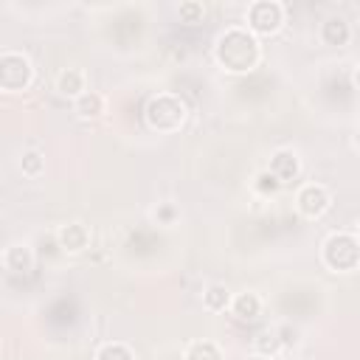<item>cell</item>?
<instances>
[{
	"instance_id": "obj_1",
	"label": "cell",
	"mask_w": 360,
	"mask_h": 360,
	"mask_svg": "<svg viewBox=\"0 0 360 360\" xmlns=\"http://www.w3.org/2000/svg\"><path fill=\"white\" fill-rule=\"evenodd\" d=\"M214 59L228 73H250L262 59L259 37H253L245 25H231L217 37Z\"/></svg>"
},
{
	"instance_id": "obj_2",
	"label": "cell",
	"mask_w": 360,
	"mask_h": 360,
	"mask_svg": "<svg viewBox=\"0 0 360 360\" xmlns=\"http://www.w3.org/2000/svg\"><path fill=\"white\" fill-rule=\"evenodd\" d=\"M188 118V104L177 96V93H158L146 101L143 107V121L152 132H160V135H174L183 129Z\"/></svg>"
},
{
	"instance_id": "obj_3",
	"label": "cell",
	"mask_w": 360,
	"mask_h": 360,
	"mask_svg": "<svg viewBox=\"0 0 360 360\" xmlns=\"http://www.w3.org/2000/svg\"><path fill=\"white\" fill-rule=\"evenodd\" d=\"M321 262L335 273H352L360 262V242L352 231H335L321 245Z\"/></svg>"
},
{
	"instance_id": "obj_4",
	"label": "cell",
	"mask_w": 360,
	"mask_h": 360,
	"mask_svg": "<svg viewBox=\"0 0 360 360\" xmlns=\"http://www.w3.org/2000/svg\"><path fill=\"white\" fill-rule=\"evenodd\" d=\"M34 82V65L22 51H3L0 53V90L3 93H22Z\"/></svg>"
},
{
	"instance_id": "obj_5",
	"label": "cell",
	"mask_w": 360,
	"mask_h": 360,
	"mask_svg": "<svg viewBox=\"0 0 360 360\" xmlns=\"http://www.w3.org/2000/svg\"><path fill=\"white\" fill-rule=\"evenodd\" d=\"M284 25V6L278 0H256L248 6V31L253 37H270Z\"/></svg>"
},
{
	"instance_id": "obj_6",
	"label": "cell",
	"mask_w": 360,
	"mask_h": 360,
	"mask_svg": "<svg viewBox=\"0 0 360 360\" xmlns=\"http://www.w3.org/2000/svg\"><path fill=\"white\" fill-rule=\"evenodd\" d=\"M295 208L304 219H321L332 208V194L321 183H304L295 194Z\"/></svg>"
},
{
	"instance_id": "obj_7",
	"label": "cell",
	"mask_w": 360,
	"mask_h": 360,
	"mask_svg": "<svg viewBox=\"0 0 360 360\" xmlns=\"http://www.w3.org/2000/svg\"><path fill=\"white\" fill-rule=\"evenodd\" d=\"M267 172L276 177L278 186L292 183L301 174V158H298V152H292V149H276L273 158H270Z\"/></svg>"
},
{
	"instance_id": "obj_8",
	"label": "cell",
	"mask_w": 360,
	"mask_h": 360,
	"mask_svg": "<svg viewBox=\"0 0 360 360\" xmlns=\"http://www.w3.org/2000/svg\"><path fill=\"white\" fill-rule=\"evenodd\" d=\"M56 242L65 253H82L90 245V231L84 222H65L56 231Z\"/></svg>"
},
{
	"instance_id": "obj_9",
	"label": "cell",
	"mask_w": 360,
	"mask_h": 360,
	"mask_svg": "<svg viewBox=\"0 0 360 360\" xmlns=\"http://www.w3.org/2000/svg\"><path fill=\"white\" fill-rule=\"evenodd\" d=\"M3 267L14 276H28L34 270V248L25 242H14L3 250Z\"/></svg>"
},
{
	"instance_id": "obj_10",
	"label": "cell",
	"mask_w": 360,
	"mask_h": 360,
	"mask_svg": "<svg viewBox=\"0 0 360 360\" xmlns=\"http://www.w3.org/2000/svg\"><path fill=\"white\" fill-rule=\"evenodd\" d=\"M56 93L65 96V98H79L84 90H87V79H84V70L82 68H62L56 73Z\"/></svg>"
},
{
	"instance_id": "obj_11",
	"label": "cell",
	"mask_w": 360,
	"mask_h": 360,
	"mask_svg": "<svg viewBox=\"0 0 360 360\" xmlns=\"http://www.w3.org/2000/svg\"><path fill=\"white\" fill-rule=\"evenodd\" d=\"M321 39H323V45H332V48H343L349 39H352V28H349V22L343 20V17H338V14H332V17H326L323 22H321Z\"/></svg>"
},
{
	"instance_id": "obj_12",
	"label": "cell",
	"mask_w": 360,
	"mask_h": 360,
	"mask_svg": "<svg viewBox=\"0 0 360 360\" xmlns=\"http://www.w3.org/2000/svg\"><path fill=\"white\" fill-rule=\"evenodd\" d=\"M239 321H253L259 318L262 312V295L256 290H245V292H236L231 295V307H228Z\"/></svg>"
},
{
	"instance_id": "obj_13",
	"label": "cell",
	"mask_w": 360,
	"mask_h": 360,
	"mask_svg": "<svg viewBox=\"0 0 360 360\" xmlns=\"http://www.w3.org/2000/svg\"><path fill=\"white\" fill-rule=\"evenodd\" d=\"M104 107H107V101H104V96L98 93V90H84L79 98H73V112L79 115V118H98L101 112H104Z\"/></svg>"
},
{
	"instance_id": "obj_14",
	"label": "cell",
	"mask_w": 360,
	"mask_h": 360,
	"mask_svg": "<svg viewBox=\"0 0 360 360\" xmlns=\"http://www.w3.org/2000/svg\"><path fill=\"white\" fill-rule=\"evenodd\" d=\"M202 307L211 312H225L231 307V290L225 284H208L202 290Z\"/></svg>"
},
{
	"instance_id": "obj_15",
	"label": "cell",
	"mask_w": 360,
	"mask_h": 360,
	"mask_svg": "<svg viewBox=\"0 0 360 360\" xmlns=\"http://www.w3.org/2000/svg\"><path fill=\"white\" fill-rule=\"evenodd\" d=\"M183 360H225V354L214 340H191L183 352Z\"/></svg>"
},
{
	"instance_id": "obj_16",
	"label": "cell",
	"mask_w": 360,
	"mask_h": 360,
	"mask_svg": "<svg viewBox=\"0 0 360 360\" xmlns=\"http://www.w3.org/2000/svg\"><path fill=\"white\" fill-rule=\"evenodd\" d=\"M281 346H284V340L278 338L276 329H264V332H259V335L253 338V352H256V354L276 357V354L281 352Z\"/></svg>"
},
{
	"instance_id": "obj_17",
	"label": "cell",
	"mask_w": 360,
	"mask_h": 360,
	"mask_svg": "<svg viewBox=\"0 0 360 360\" xmlns=\"http://www.w3.org/2000/svg\"><path fill=\"white\" fill-rule=\"evenodd\" d=\"M93 360H135V352L121 340H107L96 349Z\"/></svg>"
},
{
	"instance_id": "obj_18",
	"label": "cell",
	"mask_w": 360,
	"mask_h": 360,
	"mask_svg": "<svg viewBox=\"0 0 360 360\" xmlns=\"http://www.w3.org/2000/svg\"><path fill=\"white\" fill-rule=\"evenodd\" d=\"M20 172L25 177H39L45 172V155L39 149H25L20 158Z\"/></svg>"
},
{
	"instance_id": "obj_19",
	"label": "cell",
	"mask_w": 360,
	"mask_h": 360,
	"mask_svg": "<svg viewBox=\"0 0 360 360\" xmlns=\"http://www.w3.org/2000/svg\"><path fill=\"white\" fill-rule=\"evenodd\" d=\"M177 17H180L183 22H188V25L202 22V17H205V6H202L200 0H186V3L177 6Z\"/></svg>"
},
{
	"instance_id": "obj_20",
	"label": "cell",
	"mask_w": 360,
	"mask_h": 360,
	"mask_svg": "<svg viewBox=\"0 0 360 360\" xmlns=\"http://www.w3.org/2000/svg\"><path fill=\"white\" fill-rule=\"evenodd\" d=\"M155 219H158L160 225H172V222L177 219V208H174L172 202H163V205L155 208Z\"/></svg>"
},
{
	"instance_id": "obj_21",
	"label": "cell",
	"mask_w": 360,
	"mask_h": 360,
	"mask_svg": "<svg viewBox=\"0 0 360 360\" xmlns=\"http://www.w3.org/2000/svg\"><path fill=\"white\" fill-rule=\"evenodd\" d=\"M256 188H259L262 194H273V191L278 188V183H276V177H273L270 172H262V174L256 177Z\"/></svg>"
},
{
	"instance_id": "obj_22",
	"label": "cell",
	"mask_w": 360,
	"mask_h": 360,
	"mask_svg": "<svg viewBox=\"0 0 360 360\" xmlns=\"http://www.w3.org/2000/svg\"><path fill=\"white\" fill-rule=\"evenodd\" d=\"M248 360H276V357H267V354H256V352H253Z\"/></svg>"
}]
</instances>
